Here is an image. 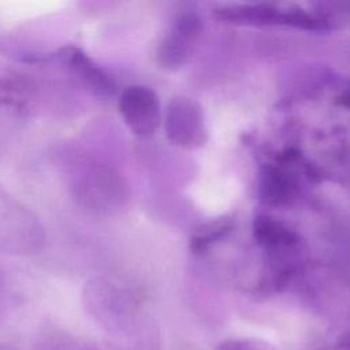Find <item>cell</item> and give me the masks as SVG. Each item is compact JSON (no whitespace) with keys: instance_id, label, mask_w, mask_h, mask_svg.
Here are the masks:
<instances>
[{"instance_id":"obj_1","label":"cell","mask_w":350,"mask_h":350,"mask_svg":"<svg viewBox=\"0 0 350 350\" xmlns=\"http://www.w3.org/2000/svg\"><path fill=\"white\" fill-rule=\"evenodd\" d=\"M119 112L127 127L138 137L152 135L160 124L157 96L146 86L134 85L119 97Z\"/></svg>"},{"instance_id":"obj_5","label":"cell","mask_w":350,"mask_h":350,"mask_svg":"<svg viewBox=\"0 0 350 350\" xmlns=\"http://www.w3.org/2000/svg\"><path fill=\"white\" fill-rule=\"evenodd\" d=\"M72 171L75 172V175H72L75 196L92 208H103L101 204L105 201L103 196L104 190L109 189V186H116L113 174L92 159L77 160V165L72 167Z\"/></svg>"},{"instance_id":"obj_7","label":"cell","mask_w":350,"mask_h":350,"mask_svg":"<svg viewBox=\"0 0 350 350\" xmlns=\"http://www.w3.org/2000/svg\"><path fill=\"white\" fill-rule=\"evenodd\" d=\"M228 228H230V224H227L226 221L224 223H216V224H213L212 228H209V231H202L200 235L194 237L190 246L196 252L204 250L209 242H212L213 239L220 238L223 234H226L228 231Z\"/></svg>"},{"instance_id":"obj_4","label":"cell","mask_w":350,"mask_h":350,"mask_svg":"<svg viewBox=\"0 0 350 350\" xmlns=\"http://www.w3.org/2000/svg\"><path fill=\"white\" fill-rule=\"evenodd\" d=\"M201 21L194 14H185L178 18L165 34L157 49V60L163 67L178 68L189 56L191 45L197 40Z\"/></svg>"},{"instance_id":"obj_6","label":"cell","mask_w":350,"mask_h":350,"mask_svg":"<svg viewBox=\"0 0 350 350\" xmlns=\"http://www.w3.org/2000/svg\"><path fill=\"white\" fill-rule=\"evenodd\" d=\"M291 190L290 179L276 168H268L262 174L261 198L267 204L279 205L288 198Z\"/></svg>"},{"instance_id":"obj_8","label":"cell","mask_w":350,"mask_h":350,"mask_svg":"<svg viewBox=\"0 0 350 350\" xmlns=\"http://www.w3.org/2000/svg\"><path fill=\"white\" fill-rule=\"evenodd\" d=\"M216 350H268V347L249 339H227Z\"/></svg>"},{"instance_id":"obj_2","label":"cell","mask_w":350,"mask_h":350,"mask_svg":"<svg viewBox=\"0 0 350 350\" xmlns=\"http://www.w3.org/2000/svg\"><path fill=\"white\" fill-rule=\"evenodd\" d=\"M168 139L182 148L194 149L205 142L206 131L201 108L193 100L178 97L171 101L165 118Z\"/></svg>"},{"instance_id":"obj_3","label":"cell","mask_w":350,"mask_h":350,"mask_svg":"<svg viewBox=\"0 0 350 350\" xmlns=\"http://www.w3.org/2000/svg\"><path fill=\"white\" fill-rule=\"evenodd\" d=\"M56 56L71 75L96 97L108 98L116 93V83L112 77L82 49L66 46Z\"/></svg>"}]
</instances>
